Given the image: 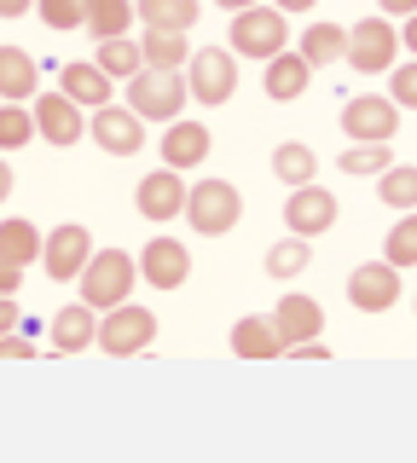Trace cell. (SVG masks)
<instances>
[{"instance_id":"cell-24","label":"cell","mask_w":417,"mask_h":463,"mask_svg":"<svg viewBox=\"0 0 417 463\" xmlns=\"http://www.w3.org/2000/svg\"><path fill=\"white\" fill-rule=\"evenodd\" d=\"M139 58H146V70H185L192 41H185L180 29H146V35H139Z\"/></svg>"},{"instance_id":"cell-5","label":"cell","mask_w":417,"mask_h":463,"mask_svg":"<svg viewBox=\"0 0 417 463\" xmlns=\"http://www.w3.org/2000/svg\"><path fill=\"white\" fill-rule=\"evenodd\" d=\"M185 93L197 99V105H226V99L238 93V58L226 52V47H197L192 58H185Z\"/></svg>"},{"instance_id":"cell-34","label":"cell","mask_w":417,"mask_h":463,"mask_svg":"<svg viewBox=\"0 0 417 463\" xmlns=\"http://www.w3.org/2000/svg\"><path fill=\"white\" fill-rule=\"evenodd\" d=\"M394 163V151H388V145H348V151H342V174H371V180H377V174Z\"/></svg>"},{"instance_id":"cell-11","label":"cell","mask_w":417,"mask_h":463,"mask_svg":"<svg viewBox=\"0 0 417 463\" xmlns=\"http://www.w3.org/2000/svg\"><path fill=\"white\" fill-rule=\"evenodd\" d=\"M30 116H35V139L59 145V151H70V145L88 139V116H81V105H70L64 93H35Z\"/></svg>"},{"instance_id":"cell-37","label":"cell","mask_w":417,"mask_h":463,"mask_svg":"<svg viewBox=\"0 0 417 463\" xmlns=\"http://www.w3.org/2000/svg\"><path fill=\"white\" fill-rule=\"evenodd\" d=\"M0 359H35V342L12 330V336H0Z\"/></svg>"},{"instance_id":"cell-38","label":"cell","mask_w":417,"mask_h":463,"mask_svg":"<svg viewBox=\"0 0 417 463\" xmlns=\"http://www.w3.org/2000/svg\"><path fill=\"white\" fill-rule=\"evenodd\" d=\"M18 284H24V267L0 255V296H18Z\"/></svg>"},{"instance_id":"cell-12","label":"cell","mask_w":417,"mask_h":463,"mask_svg":"<svg viewBox=\"0 0 417 463\" xmlns=\"http://www.w3.org/2000/svg\"><path fill=\"white\" fill-rule=\"evenodd\" d=\"M336 197L325 192V185H296L290 197H284V226H290V238H319V232L336 226Z\"/></svg>"},{"instance_id":"cell-25","label":"cell","mask_w":417,"mask_h":463,"mask_svg":"<svg viewBox=\"0 0 417 463\" xmlns=\"http://www.w3.org/2000/svg\"><path fill=\"white\" fill-rule=\"evenodd\" d=\"M301 58H308L313 70H325V64H342V52H348V29L342 24H308L301 29Z\"/></svg>"},{"instance_id":"cell-40","label":"cell","mask_w":417,"mask_h":463,"mask_svg":"<svg viewBox=\"0 0 417 463\" xmlns=\"http://www.w3.org/2000/svg\"><path fill=\"white\" fill-rule=\"evenodd\" d=\"M377 12H383V18H388V12H394V18H412L417 0H377Z\"/></svg>"},{"instance_id":"cell-26","label":"cell","mask_w":417,"mask_h":463,"mask_svg":"<svg viewBox=\"0 0 417 463\" xmlns=\"http://www.w3.org/2000/svg\"><path fill=\"white\" fill-rule=\"evenodd\" d=\"M81 29H88L93 41L128 35V29H134V0H88V6H81Z\"/></svg>"},{"instance_id":"cell-19","label":"cell","mask_w":417,"mask_h":463,"mask_svg":"<svg viewBox=\"0 0 417 463\" xmlns=\"http://www.w3.org/2000/svg\"><path fill=\"white\" fill-rule=\"evenodd\" d=\"M308 81H313V64H308L301 52H290V47H284L279 58H267V76H261L267 99L290 105V99H301V93H308Z\"/></svg>"},{"instance_id":"cell-27","label":"cell","mask_w":417,"mask_h":463,"mask_svg":"<svg viewBox=\"0 0 417 463\" xmlns=\"http://www.w3.org/2000/svg\"><path fill=\"white\" fill-rule=\"evenodd\" d=\"M41 238H47V232H41L35 221H24V214H6V221H0V255L18 260V267L41 260Z\"/></svg>"},{"instance_id":"cell-21","label":"cell","mask_w":417,"mask_h":463,"mask_svg":"<svg viewBox=\"0 0 417 463\" xmlns=\"http://www.w3.org/2000/svg\"><path fill=\"white\" fill-rule=\"evenodd\" d=\"M47 336H52V354H81V347H93V336H99V313L76 301V307L52 313Z\"/></svg>"},{"instance_id":"cell-10","label":"cell","mask_w":417,"mask_h":463,"mask_svg":"<svg viewBox=\"0 0 417 463\" xmlns=\"http://www.w3.org/2000/svg\"><path fill=\"white\" fill-rule=\"evenodd\" d=\"M88 139L105 156H139L146 151V122L128 105H99V110H88Z\"/></svg>"},{"instance_id":"cell-6","label":"cell","mask_w":417,"mask_h":463,"mask_svg":"<svg viewBox=\"0 0 417 463\" xmlns=\"http://www.w3.org/2000/svg\"><path fill=\"white\" fill-rule=\"evenodd\" d=\"M151 342H156V313L151 307H134V301L110 307L105 318H99V336H93V347H105V354H117V359L146 354Z\"/></svg>"},{"instance_id":"cell-9","label":"cell","mask_w":417,"mask_h":463,"mask_svg":"<svg viewBox=\"0 0 417 463\" xmlns=\"http://www.w3.org/2000/svg\"><path fill=\"white\" fill-rule=\"evenodd\" d=\"M88 255H93V232H88V226H76V221L52 226L47 238H41V267H47V279H52V284L81 279Z\"/></svg>"},{"instance_id":"cell-22","label":"cell","mask_w":417,"mask_h":463,"mask_svg":"<svg viewBox=\"0 0 417 463\" xmlns=\"http://www.w3.org/2000/svg\"><path fill=\"white\" fill-rule=\"evenodd\" d=\"M226 342H232L238 359H279V354H284V342H279V330H272V318H255V313L238 318Z\"/></svg>"},{"instance_id":"cell-18","label":"cell","mask_w":417,"mask_h":463,"mask_svg":"<svg viewBox=\"0 0 417 463\" xmlns=\"http://www.w3.org/2000/svg\"><path fill=\"white\" fill-rule=\"evenodd\" d=\"M59 93L70 99V105H81V110H99V105H110L117 81H110L105 70L93 64V58H76V64H64V70H59Z\"/></svg>"},{"instance_id":"cell-36","label":"cell","mask_w":417,"mask_h":463,"mask_svg":"<svg viewBox=\"0 0 417 463\" xmlns=\"http://www.w3.org/2000/svg\"><path fill=\"white\" fill-rule=\"evenodd\" d=\"M388 99H394L400 110H417V58L394 64V76H388Z\"/></svg>"},{"instance_id":"cell-23","label":"cell","mask_w":417,"mask_h":463,"mask_svg":"<svg viewBox=\"0 0 417 463\" xmlns=\"http://www.w3.org/2000/svg\"><path fill=\"white\" fill-rule=\"evenodd\" d=\"M134 18L146 29H192L197 18H204V0H134Z\"/></svg>"},{"instance_id":"cell-15","label":"cell","mask_w":417,"mask_h":463,"mask_svg":"<svg viewBox=\"0 0 417 463\" xmlns=\"http://www.w3.org/2000/svg\"><path fill=\"white\" fill-rule=\"evenodd\" d=\"M134 209L146 214V221H180V209H185V180H180V168H151L146 180L134 185Z\"/></svg>"},{"instance_id":"cell-13","label":"cell","mask_w":417,"mask_h":463,"mask_svg":"<svg viewBox=\"0 0 417 463\" xmlns=\"http://www.w3.org/2000/svg\"><path fill=\"white\" fill-rule=\"evenodd\" d=\"M272 318V330H279V342H284V354L301 342H319V330H325V307L313 296H301V289H290V296H279V307L267 313Z\"/></svg>"},{"instance_id":"cell-29","label":"cell","mask_w":417,"mask_h":463,"mask_svg":"<svg viewBox=\"0 0 417 463\" xmlns=\"http://www.w3.org/2000/svg\"><path fill=\"white\" fill-rule=\"evenodd\" d=\"M272 174H279L284 185H313V174H319V156H313V145H301V139H284L279 151H272Z\"/></svg>"},{"instance_id":"cell-30","label":"cell","mask_w":417,"mask_h":463,"mask_svg":"<svg viewBox=\"0 0 417 463\" xmlns=\"http://www.w3.org/2000/svg\"><path fill=\"white\" fill-rule=\"evenodd\" d=\"M377 197L388 203V209L412 214V209H417V168H406V163H388V168L377 174Z\"/></svg>"},{"instance_id":"cell-33","label":"cell","mask_w":417,"mask_h":463,"mask_svg":"<svg viewBox=\"0 0 417 463\" xmlns=\"http://www.w3.org/2000/svg\"><path fill=\"white\" fill-rule=\"evenodd\" d=\"M35 139V116L24 105H0V151H24Z\"/></svg>"},{"instance_id":"cell-45","label":"cell","mask_w":417,"mask_h":463,"mask_svg":"<svg viewBox=\"0 0 417 463\" xmlns=\"http://www.w3.org/2000/svg\"><path fill=\"white\" fill-rule=\"evenodd\" d=\"M6 197H12V168L0 163V203H6Z\"/></svg>"},{"instance_id":"cell-17","label":"cell","mask_w":417,"mask_h":463,"mask_svg":"<svg viewBox=\"0 0 417 463\" xmlns=\"http://www.w3.org/2000/svg\"><path fill=\"white\" fill-rule=\"evenodd\" d=\"M214 151L209 122H168L163 128V168H204Z\"/></svg>"},{"instance_id":"cell-2","label":"cell","mask_w":417,"mask_h":463,"mask_svg":"<svg viewBox=\"0 0 417 463\" xmlns=\"http://www.w3.org/2000/svg\"><path fill=\"white\" fill-rule=\"evenodd\" d=\"M238 214H243V197H238L232 180H197V185H185L180 221L192 226L197 238H226V232L238 226Z\"/></svg>"},{"instance_id":"cell-42","label":"cell","mask_w":417,"mask_h":463,"mask_svg":"<svg viewBox=\"0 0 417 463\" xmlns=\"http://www.w3.org/2000/svg\"><path fill=\"white\" fill-rule=\"evenodd\" d=\"M400 47H406V52L417 58V12H412V18H406V24H400Z\"/></svg>"},{"instance_id":"cell-39","label":"cell","mask_w":417,"mask_h":463,"mask_svg":"<svg viewBox=\"0 0 417 463\" xmlns=\"http://www.w3.org/2000/svg\"><path fill=\"white\" fill-rule=\"evenodd\" d=\"M12 330H18V301L0 296V336H12Z\"/></svg>"},{"instance_id":"cell-8","label":"cell","mask_w":417,"mask_h":463,"mask_svg":"<svg viewBox=\"0 0 417 463\" xmlns=\"http://www.w3.org/2000/svg\"><path fill=\"white\" fill-rule=\"evenodd\" d=\"M342 128H348V145H394L400 134V105L383 93H359L342 105Z\"/></svg>"},{"instance_id":"cell-1","label":"cell","mask_w":417,"mask_h":463,"mask_svg":"<svg viewBox=\"0 0 417 463\" xmlns=\"http://www.w3.org/2000/svg\"><path fill=\"white\" fill-rule=\"evenodd\" d=\"M134 284H139V260L128 250H93L88 267H81V279H76L81 307H93V313L122 307V301L134 296Z\"/></svg>"},{"instance_id":"cell-43","label":"cell","mask_w":417,"mask_h":463,"mask_svg":"<svg viewBox=\"0 0 417 463\" xmlns=\"http://www.w3.org/2000/svg\"><path fill=\"white\" fill-rule=\"evenodd\" d=\"M24 12H35V0H0V18H24Z\"/></svg>"},{"instance_id":"cell-28","label":"cell","mask_w":417,"mask_h":463,"mask_svg":"<svg viewBox=\"0 0 417 463\" xmlns=\"http://www.w3.org/2000/svg\"><path fill=\"white\" fill-rule=\"evenodd\" d=\"M93 64L105 70L110 81H128V76H139V70H146V58H139V41L134 35H110V41H99Z\"/></svg>"},{"instance_id":"cell-46","label":"cell","mask_w":417,"mask_h":463,"mask_svg":"<svg viewBox=\"0 0 417 463\" xmlns=\"http://www.w3.org/2000/svg\"><path fill=\"white\" fill-rule=\"evenodd\" d=\"M221 12H243V6H255V0H214Z\"/></svg>"},{"instance_id":"cell-3","label":"cell","mask_w":417,"mask_h":463,"mask_svg":"<svg viewBox=\"0 0 417 463\" xmlns=\"http://www.w3.org/2000/svg\"><path fill=\"white\" fill-rule=\"evenodd\" d=\"M284 47H290V18H284L279 6H243V12H232V58H279Z\"/></svg>"},{"instance_id":"cell-41","label":"cell","mask_w":417,"mask_h":463,"mask_svg":"<svg viewBox=\"0 0 417 463\" xmlns=\"http://www.w3.org/2000/svg\"><path fill=\"white\" fill-rule=\"evenodd\" d=\"M290 359H330V347L325 342H301V347H290Z\"/></svg>"},{"instance_id":"cell-14","label":"cell","mask_w":417,"mask_h":463,"mask_svg":"<svg viewBox=\"0 0 417 463\" xmlns=\"http://www.w3.org/2000/svg\"><path fill=\"white\" fill-rule=\"evenodd\" d=\"M134 260H139V279H146L151 289H180L185 279H192V250H185L180 238H151Z\"/></svg>"},{"instance_id":"cell-7","label":"cell","mask_w":417,"mask_h":463,"mask_svg":"<svg viewBox=\"0 0 417 463\" xmlns=\"http://www.w3.org/2000/svg\"><path fill=\"white\" fill-rule=\"evenodd\" d=\"M394 52H400V29L383 18H359L354 29H348V64L359 70V76H383V70H394Z\"/></svg>"},{"instance_id":"cell-35","label":"cell","mask_w":417,"mask_h":463,"mask_svg":"<svg viewBox=\"0 0 417 463\" xmlns=\"http://www.w3.org/2000/svg\"><path fill=\"white\" fill-rule=\"evenodd\" d=\"M81 6H88V0H35V12H41L47 29H81Z\"/></svg>"},{"instance_id":"cell-16","label":"cell","mask_w":417,"mask_h":463,"mask_svg":"<svg viewBox=\"0 0 417 463\" xmlns=\"http://www.w3.org/2000/svg\"><path fill=\"white\" fill-rule=\"evenodd\" d=\"M348 301L359 313H388L400 301V272L388 260H365V267L348 272Z\"/></svg>"},{"instance_id":"cell-20","label":"cell","mask_w":417,"mask_h":463,"mask_svg":"<svg viewBox=\"0 0 417 463\" xmlns=\"http://www.w3.org/2000/svg\"><path fill=\"white\" fill-rule=\"evenodd\" d=\"M41 93V64L24 47H0V99L6 105H24V99Z\"/></svg>"},{"instance_id":"cell-32","label":"cell","mask_w":417,"mask_h":463,"mask_svg":"<svg viewBox=\"0 0 417 463\" xmlns=\"http://www.w3.org/2000/svg\"><path fill=\"white\" fill-rule=\"evenodd\" d=\"M383 260H388V267H417V209L412 214H400V221H394V232H388V238H383Z\"/></svg>"},{"instance_id":"cell-4","label":"cell","mask_w":417,"mask_h":463,"mask_svg":"<svg viewBox=\"0 0 417 463\" xmlns=\"http://www.w3.org/2000/svg\"><path fill=\"white\" fill-rule=\"evenodd\" d=\"M185 105H192V93H185L180 70H139V76H128V110L139 122H180Z\"/></svg>"},{"instance_id":"cell-44","label":"cell","mask_w":417,"mask_h":463,"mask_svg":"<svg viewBox=\"0 0 417 463\" xmlns=\"http://www.w3.org/2000/svg\"><path fill=\"white\" fill-rule=\"evenodd\" d=\"M272 6H279L284 18H290V12H313V6H319V0H272Z\"/></svg>"},{"instance_id":"cell-31","label":"cell","mask_w":417,"mask_h":463,"mask_svg":"<svg viewBox=\"0 0 417 463\" xmlns=\"http://www.w3.org/2000/svg\"><path fill=\"white\" fill-rule=\"evenodd\" d=\"M308 267H313V243L308 238H290V232H284V238L267 250V272H272V279H296V272H308Z\"/></svg>"}]
</instances>
